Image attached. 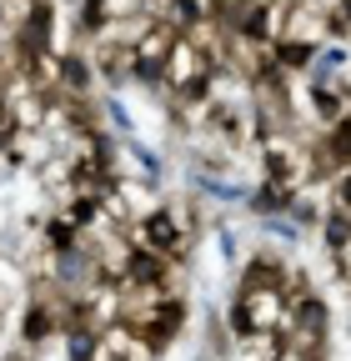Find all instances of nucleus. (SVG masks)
<instances>
[{
  "label": "nucleus",
  "instance_id": "20e7f679",
  "mask_svg": "<svg viewBox=\"0 0 351 361\" xmlns=\"http://www.w3.org/2000/svg\"><path fill=\"white\" fill-rule=\"evenodd\" d=\"M96 66L91 51H61V80H56V96L66 101H96Z\"/></svg>",
  "mask_w": 351,
  "mask_h": 361
},
{
  "label": "nucleus",
  "instance_id": "9d476101",
  "mask_svg": "<svg viewBox=\"0 0 351 361\" xmlns=\"http://www.w3.org/2000/svg\"><path fill=\"white\" fill-rule=\"evenodd\" d=\"M246 6H251V0H216V20L231 30V25L241 20V11H246Z\"/></svg>",
  "mask_w": 351,
  "mask_h": 361
},
{
  "label": "nucleus",
  "instance_id": "6e6552de",
  "mask_svg": "<svg viewBox=\"0 0 351 361\" xmlns=\"http://www.w3.org/2000/svg\"><path fill=\"white\" fill-rule=\"evenodd\" d=\"M106 20H141L146 16V0H96Z\"/></svg>",
  "mask_w": 351,
  "mask_h": 361
},
{
  "label": "nucleus",
  "instance_id": "1a4fd4ad",
  "mask_svg": "<svg viewBox=\"0 0 351 361\" xmlns=\"http://www.w3.org/2000/svg\"><path fill=\"white\" fill-rule=\"evenodd\" d=\"M176 11H181V25L191 30L196 20H216V0H176Z\"/></svg>",
  "mask_w": 351,
  "mask_h": 361
},
{
  "label": "nucleus",
  "instance_id": "423d86ee",
  "mask_svg": "<svg viewBox=\"0 0 351 361\" xmlns=\"http://www.w3.org/2000/svg\"><path fill=\"white\" fill-rule=\"evenodd\" d=\"M321 151H326L331 171L351 166V111H346V116H341L336 126H326V130H321Z\"/></svg>",
  "mask_w": 351,
  "mask_h": 361
},
{
  "label": "nucleus",
  "instance_id": "f257e3e1",
  "mask_svg": "<svg viewBox=\"0 0 351 361\" xmlns=\"http://www.w3.org/2000/svg\"><path fill=\"white\" fill-rule=\"evenodd\" d=\"M286 296L276 286H236L231 296V311H226V326H231V341L241 336H256V331H281L286 322Z\"/></svg>",
  "mask_w": 351,
  "mask_h": 361
},
{
  "label": "nucleus",
  "instance_id": "f03ea898",
  "mask_svg": "<svg viewBox=\"0 0 351 361\" xmlns=\"http://www.w3.org/2000/svg\"><path fill=\"white\" fill-rule=\"evenodd\" d=\"M176 35H181L176 25L151 20V16H146V25H141L136 45H130V75H136V85H156V90H161V71H166V56H171Z\"/></svg>",
  "mask_w": 351,
  "mask_h": 361
},
{
  "label": "nucleus",
  "instance_id": "9b49d317",
  "mask_svg": "<svg viewBox=\"0 0 351 361\" xmlns=\"http://www.w3.org/2000/svg\"><path fill=\"white\" fill-rule=\"evenodd\" d=\"M0 256H6V251H0Z\"/></svg>",
  "mask_w": 351,
  "mask_h": 361
},
{
  "label": "nucleus",
  "instance_id": "7ed1b4c3",
  "mask_svg": "<svg viewBox=\"0 0 351 361\" xmlns=\"http://www.w3.org/2000/svg\"><path fill=\"white\" fill-rule=\"evenodd\" d=\"M211 75H216V61L181 30V35H176V45H171V56H166L161 90H166V96H176V90H191V85H211Z\"/></svg>",
  "mask_w": 351,
  "mask_h": 361
},
{
  "label": "nucleus",
  "instance_id": "39448f33",
  "mask_svg": "<svg viewBox=\"0 0 351 361\" xmlns=\"http://www.w3.org/2000/svg\"><path fill=\"white\" fill-rule=\"evenodd\" d=\"M291 271H296V266H291L281 251H271V246H256V256H246V266H241V286H276V291L286 296Z\"/></svg>",
  "mask_w": 351,
  "mask_h": 361
},
{
  "label": "nucleus",
  "instance_id": "0eeeda50",
  "mask_svg": "<svg viewBox=\"0 0 351 361\" xmlns=\"http://www.w3.org/2000/svg\"><path fill=\"white\" fill-rule=\"evenodd\" d=\"M286 346H281V331H256V336H241L236 341V356L241 361H276Z\"/></svg>",
  "mask_w": 351,
  "mask_h": 361
}]
</instances>
